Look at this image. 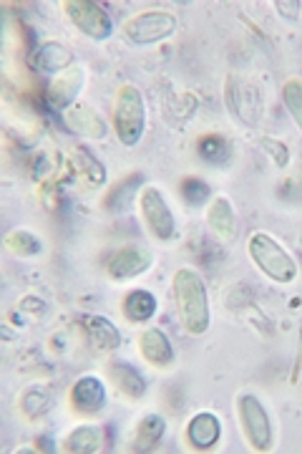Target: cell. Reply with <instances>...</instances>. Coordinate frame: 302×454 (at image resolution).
<instances>
[{"mask_svg":"<svg viewBox=\"0 0 302 454\" xmlns=\"http://www.w3.org/2000/svg\"><path fill=\"white\" fill-rule=\"evenodd\" d=\"M174 291L176 316L182 328L190 336H205L212 325V310H209V293L205 278L194 268H179L172 278Z\"/></svg>","mask_w":302,"mask_h":454,"instance_id":"obj_1","label":"cell"},{"mask_svg":"<svg viewBox=\"0 0 302 454\" xmlns=\"http://www.w3.org/2000/svg\"><path fill=\"white\" fill-rule=\"evenodd\" d=\"M247 253L257 268L275 283L287 286L300 273L295 255L277 238H272L270 232H252L247 240Z\"/></svg>","mask_w":302,"mask_h":454,"instance_id":"obj_2","label":"cell"},{"mask_svg":"<svg viewBox=\"0 0 302 454\" xmlns=\"http://www.w3.org/2000/svg\"><path fill=\"white\" fill-rule=\"evenodd\" d=\"M113 131H116V139L124 146L139 145L143 131H146V101H143L142 91L131 83H124L116 91Z\"/></svg>","mask_w":302,"mask_h":454,"instance_id":"obj_3","label":"cell"},{"mask_svg":"<svg viewBox=\"0 0 302 454\" xmlns=\"http://www.w3.org/2000/svg\"><path fill=\"white\" fill-rule=\"evenodd\" d=\"M224 98L232 116L237 119L242 127L247 129H257L262 124L265 116V101H262V91L255 82L239 76V74H229L227 79V89H224Z\"/></svg>","mask_w":302,"mask_h":454,"instance_id":"obj_4","label":"cell"},{"mask_svg":"<svg viewBox=\"0 0 302 454\" xmlns=\"http://www.w3.org/2000/svg\"><path fill=\"white\" fill-rule=\"evenodd\" d=\"M237 419L242 434L250 442L255 452H270L275 442V427L267 406L255 394H239L237 396Z\"/></svg>","mask_w":302,"mask_h":454,"instance_id":"obj_5","label":"cell"},{"mask_svg":"<svg viewBox=\"0 0 302 454\" xmlns=\"http://www.w3.org/2000/svg\"><path fill=\"white\" fill-rule=\"evenodd\" d=\"M176 31V16L169 11H142L124 23V35L134 46H154Z\"/></svg>","mask_w":302,"mask_h":454,"instance_id":"obj_6","label":"cell"},{"mask_svg":"<svg viewBox=\"0 0 302 454\" xmlns=\"http://www.w3.org/2000/svg\"><path fill=\"white\" fill-rule=\"evenodd\" d=\"M64 11L68 20L74 23V28L96 43L109 41L113 35V20L109 11L94 0H66Z\"/></svg>","mask_w":302,"mask_h":454,"instance_id":"obj_7","label":"cell"},{"mask_svg":"<svg viewBox=\"0 0 302 454\" xmlns=\"http://www.w3.org/2000/svg\"><path fill=\"white\" fill-rule=\"evenodd\" d=\"M139 210H142L143 217V225L146 230L161 240V243H166V240H172L176 235V217L172 207H169V202H166V197L161 195L157 187H143L142 192H139Z\"/></svg>","mask_w":302,"mask_h":454,"instance_id":"obj_8","label":"cell"},{"mask_svg":"<svg viewBox=\"0 0 302 454\" xmlns=\"http://www.w3.org/2000/svg\"><path fill=\"white\" fill-rule=\"evenodd\" d=\"M64 116L66 129L76 134L81 139H94V142H104L109 137V121L104 119V114L94 109L86 101H76Z\"/></svg>","mask_w":302,"mask_h":454,"instance_id":"obj_9","label":"cell"},{"mask_svg":"<svg viewBox=\"0 0 302 454\" xmlns=\"http://www.w3.org/2000/svg\"><path fill=\"white\" fill-rule=\"evenodd\" d=\"M151 265H154V253L146 245H127L109 258L106 270L113 280H131L143 276Z\"/></svg>","mask_w":302,"mask_h":454,"instance_id":"obj_10","label":"cell"},{"mask_svg":"<svg viewBox=\"0 0 302 454\" xmlns=\"http://www.w3.org/2000/svg\"><path fill=\"white\" fill-rule=\"evenodd\" d=\"M74 59H76L74 51L66 49L64 43H58V41H46V43H38V46L31 51L28 66H31L35 74H41V76L56 79V76H61L64 71H68V68L74 66Z\"/></svg>","mask_w":302,"mask_h":454,"instance_id":"obj_11","label":"cell"},{"mask_svg":"<svg viewBox=\"0 0 302 454\" xmlns=\"http://www.w3.org/2000/svg\"><path fill=\"white\" fill-rule=\"evenodd\" d=\"M68 402L74 406V411L86 414V417H94L109 402V389H106L104 379L89 373V376H81V379L74 381L71 394H68Z\"/></svg>","mask_w":302,"mask_h":454,"instance_id":"obj_12","label":"cell"},{"mask_svg":"<svg viewBox=\"0 0 302 454\" xmlns=\"http://www.w3.org/2000/svg\"><path fill=\"white\" fill-rule=\"evenodd\" d=\"M83 82H86V74L81 66H71L68 71H64L61 76L50 79L46 91L48 106L53 112H68L76 101H79L81 89H83Z\"/></svg>","mask_w":302,"mask_h":454,"instance_id":"obj_13","label":"cell"},{"mask_svg":"<svg viewBox=\"0 0 302 454\" xmlns=\"http://www.w3.org/2000/svg\"><path fill=\"white\" fill-rule=\"evenodd\" d=\"M81 328L89 348H94L96 354H113L121 346V331L106 316H81Z\"/></svg>","mask_w":302,"mask_h":454,"instance_id":"obj_14","label":"cell"},{"mask_svg":"<svg viewBox=\"0 0 302 454\" xmlns=\"http://www.w3.org/2000/svg\"><path fill=\"white\" fill-rule=\"evenodd\" d=\"M139 351L143 361L154 369H169L174 366L176 354L169 336L161 328H143L139 333Z\"/></svg>","mask_w":302,"mask_h":454,"instance_id":"obj_15","label":"cell"},{"mask_svg":"<svg viewBox=\"0 0 302 454\" xmlns=\"http://www.w3.org/2000/svg\"><path fill=\"white\" fill-rule=\"evenodd\" d=\"M222 439V419L214 411H199L187 424V442L191 450L207 452Z\"/></svg>","mask_w":302,"mask_h":454,"instance_id":"obj_16","label":"cell"},{"mask_svg":"<svg viewBox=\"0 0 302 454\" xmlns=\"http://www.w3.org/2000/svg\"><path fill=\"white\" fill-rule=\"evenodd\" d=\"M207 227L209 232L220 240V243H232L237 238V212L232 207V202L227 197H214L207 207Z\"/></svg>","mask_w":302,"mask_h":454,"instance_id":"obj_17","label":"cell"},{"mask_svg":"<svg viewBox=\"0 0 302 454\" xmlns=\"http://www.w3.org/2000/svg\"><path fill=\"white\" fill-rule=\"evenodd\" d=\"M104 429L98 424H79L68 437L64 439V452L71 454H98L104 452Z\"/></svg>","mask_w":302,"mask_h":454,"instance_id":"obj_18","label":"cell"},{"mask_svg":"<svg viewBox=\"0 0 302 454\" xmlns=\"http://www.w3.org/2000/svg\"><path fill=\"white\" fill-rule=\"evenodd\" d=\"M109 373H112L113 384L119 387V391L124 396H128V399H142V396H146L149 384H146L143 373L134 364H128V361H113V364H109Z\"/></svg>","mask_w":302,"mask_h":454,"instance_id":"obj_19","label":"cell"},{"mask_svg":"<svg viewBox=\"0 0 302 454\" xmlns=\"http://www.w3.org/2000/svg\"><path fill=\"white\" fill-rule=\"evenodd\" d=\"M166 434V419L161 414H146L142 422L136 424V434L131 442V450L139 454L154 452Z\"/></svg>","mask_w":302,"mask_h":454,"instance_id":"obj_20","label":"cell"},{"mask_svg":"<svg viewBox=\"0 0 302 454\" xmlns=\"http://www.w3.org/2000/svg\"><path fill=\"white\" fill-rule=\"evenodd\" d=\"M124 316H127L131 324H146L157 316V295L146 288H136V291H128L124 298Z\"/></svg>","mask_w":302,"mask_h":454,"instance_id":"obj_21","label":"cell"},{"mask_svg":"<svg viewBox=\"0 0 302 454\" xmlns=\"http://www.w3.org/2000/svg\"><path fill=\"white\" fill-rule=\"evenodd\" d=\"M3 245H5V250H8L11 255H16V258H35V255L43 253V240H41L38 235H33L31 230H26V227L11 230V232L5 235Z\"/></svg>","mask_w":302,"mask_h":454,"instance_id":"obj_22","label":"cell"},{"mask_svg":"<svg viewBox=\"0 0 302 454\" xmlns=\"http://www.w3.org/2000/svg\"><path fill=\"white\" fill-rule=\"evenodd\" d=\"M74 162H76V169H79L81 177L86 179V184H91V187H104V184H106L109 172H106L104 162H101L96 154H91L89 149L79 146V149L74 152Z\"/></svg>","mask_w":302,"mask_h":454,"instance_id":"obj_23","label":"cell"},{"mask_svg":"<svg viewBox=\"0 0 302 454\" xmlns=\"http://www.w3.org/2000/svg\"><path fill=\"white\" fill-rule=\"evenodd\" d=\"M139 184H142V175H131L124 182H119L109 192V197H106V210L127 212L131 207V202H134V197H139V192H142Z\"/></svg>","mask_w":302,"mask_h":454,"instance_id":"obj_24","label":"cell"},{"mask_svg":"<svg viewBox=\"0 0 302 454\" xmlns=\"http://www.w3.org/2000/svg\"><path fill=\"white\" fill-rule=\"evenodd\" d=\"M20 411L28 417V419H38V417H43L48 411V406H50V391L46 387H28V389L20 394Z\"/></svg>","mask_w":302,"mask_h":454,"instance_id":"obj_25","label":"cell"},{"mask_svg":"<svg viewBox=\"0 0 302 454\" xmlns=\"http://www.w3.org/2000/svg\"><path fill=\"white\" fill-rule=\"evenodd\" d=\"M197 152L199 157L207 164H222L227 157H229V146H227V139L220 137V134H207L197 142Z\"/></svg>","mask_w":302,"mask_h":454,"instance_id":"obj_26","label":"cell"},{"mask_svg":"<svg viewBox=\"0 0 302 454\" xmlns=\"http://www.w3.org/2000/svg\"><path fill=\"white\" fill-rule=\"evenodd\" d=\"M283 104H285L287 114L292 116L295 127L302 131V79L292 76L283 83Z\"/></svg>","mask_w":302,"mask_h":454,"instance_id":"obj_27","label":"cell"},{"mask_svg":"<svg viewBox=\"0 0 302 454\" xmlns=\"http://www.w3.org/2000/svg\"><path fill=\"white\" fill-rule=\"evenodd\" d=\"M182 197L190 207H205L212 197V187H209L205 179L199 177H187L182 182Z\"/></svg>","mask_w":302,"mask_h":454,"instance_id":"obj_28","label":"cell"},{"mask_svg":"<svg viewBox=\"0 0 302 454\" xmlns=\"http://www.w3.org/2000/svg\"><path fill=\"white\" fill-rule=\"evenodd\" d=\"M259 146H262L265 154H270L275 167H280V169L290 167V149H287L285 142H280V139H275V137H262V139H259Z\"/></svg>","mask_w":302,"mask_h":454,"instance_id":"obj_29","label":"cell"},{"mask_svg":"<svg viewBox=\"0 0 302 454\" xmlns=\"http://www.w3.org/2000/svg\"><path fill=\"white\" fill-rule=\"evenodd\" d=\"M275 8H277L280 18H285V20H298V18H300L302 3L300 0H275Z\"/></svg>","mask_w":302,"mask_h":454,"instance_id":"obj_30","label":"cell"}]
</instances>
